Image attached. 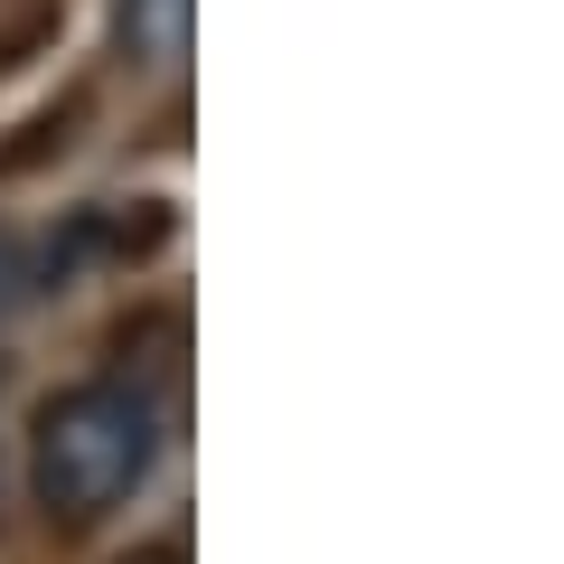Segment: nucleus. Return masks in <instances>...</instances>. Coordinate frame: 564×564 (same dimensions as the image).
<instances>
[{
  "label": "nucleus",
  "mask_w": 564,
  "mask_h": 564,
  "mask_svg": "<svg viewBox=\"0 0 564 564\" xmlns=\"http://www.w3.org/2000/svg\"><path fill=\"white\" fill-rule=\"evenodd\" d=\"M161 443H170V414L141 377H85L66 395H47L29 423V489L66 527L113 518L161 470Z\"/></svg>",
  "instance_id": "f257e3e1"
},
{
  "label": "nucleus",
  "mask_w": 564,
  "mask_h": 564,
  "mask_svg": "<svg viewBox=\"0 0 564 564\" xmlns=\"http://www.w3.org/2000/svg\"><path fill=\"white\" fill-rule=\"evenodd\" d=\"M122 20V57L151 66V76H180L188 57V0H113Z\"/></svg>",
  "instance_id": "f03ea898"
}]
</instances>
